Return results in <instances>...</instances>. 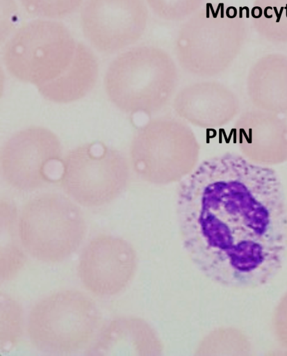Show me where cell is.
Returning a JSON list of instances; mask_svg holds the SVG:
<instances>
[{
  "instance_id": "obj_9",
  "label": "cell",
  "mask_w": 287,
  "mask_h": 356,
  "mask_svg": "<svg viewBox=\"0 0 287 356\" xmlns=\"http://www.w3.org/2000/svg\"><path fill=\"white\" fill-rule=\"evenodd\" d=\"M62 147L49 129L32 127L13 135L1 156L5 180L20 191H34L54 181L61 168Z\"/></svg>"
},
{
  "instance_id": "obj_8",
  "label": "cell",
  "mask_w": 287,
  "mask_h": 356,
  "mask_svg": "<svg viewBox=\"0 0 287 356\" xmlns=\"http://www.w3.org/2000/svg\"><path fill=\"white\" fill-rule=\"evenodd\" d=\"M61 185L79 204L95 207L108 204L125 188L130 171L124 156L100 142L71 150L62 165Z\"/></svg>"
},
{
  "instance_id": "obj_12",
  "label": "cell",
  "mask_w": 287,
  "mask_h": 356,
  "mask_svg": "<svg viewBox=\"0 0 287 356\" xmlns=\"http://www.w3.org/2000/svg\"><path fill=\"white\" fill-rule=\"evenodd\" d=\"M172 106L178 118L202 129L224 126L240 111L236 93L224 83L213 80L185 86L176 92Z\"/></svg>"
},
{
  "instance_id": "obj_5",
  "label": "cell",
  "mask_w": 287,
  "mask_h": 356,
  "mask_svg": "<svg viewBox=\"0 0 287 356\" xmlns=\"http://www.w3.org/2000/svg\"><path fill=\"white\" fill-rule=\"evenodd\" d=\"M101 314L90 298L76 290H65L37 302L28 315L27 333L31 344L49 353L79 351L94 341Z\"/></svg>"
},
{
  "instance_id": "obj_20",
  "label": "cell",
  "mask_w": 287,
  "mask_h": 356,
  "mask_svg": "<svg viewBox=\"0 0 287 356\" xmlns=\"http://www.w3.org/2000/svg\"><path fill=\"white\" fill-rule=\"evenodd\" d=\"M159 18L170 22L188 19L206 3V0H145Z\"/></svg>"
},
{
  "instance_id": "obj_7",
  "label": "cell",
  "mask_w": 287,
  "mask_h": 356,
  "mask_svg": "<svg viewBox=\"0 0 287 356\" xmlns=\"http://www.w3.org/2000/svg\"><path fill=\"white\" fill-rule=\"evenodd\" d=\"M76 45L62 23L34 19L24 24L8 41L3 49V62L13 76L38 87L67 70Z\"/></svg>"
},
{
  "instance_id": "obj_21",
  "label": "cell",
  "mask_w": 287,
  "mask_h": 356,
  "mask_svg": "<svg viewBox=\"0 0 287 356\" xmlns=\"http://www.w3.org/2000/svg\"><path fill=\"white\" fill-rule=\"evenodd\" d=\"M28 13L31 15L58 19L74 13L83 0H19Z\"/></svg>"
},
{
  "instance_id": "obj_3",
  "label": "cell",
  "mask_w": 287,
  "mask_h": 356,
  "mask_svg": "<svg viewBox=\"0 0 287 356\" xmlns=\"http://www.w3.org/2000/svg\"><path fill=\"white\" fill-rule=\"evenodd\" d=\"M178 80L172 56L161 48L145 45L129 49L110 63L104 87L120 110L154 114L172 102Z\"/></svg>"
},
{
  "instance_id": "obj_18",
  "label": "cell",
  "mask_w": 287,
  "mask_h": 356,
  "mask_svg": "<svg viewBox=\"0 0 287 356\" xmlns=\"http://www.w3.org/2000/svg\"><path fill=\"white\" fill-rule=\"evenodd\" d=\"M249 15L256 31L275 43L287 42V0H255Z\"/></svg>"
},
{
  "instance_id": "obj_10",
  "label": "cell",
  "mask_w": 287,
  "mask_h": 356,
  "mask_svg": "<svg viewBox=\"0 0 287 356\" xmlns=\"http://www.w3.org/2000/svg\"><path fill=\"white\" fill-rule=\"evenodd\" d=\"M145 0H85L81 25L98 51L113 54L139 40L148 22Z\"/></svg>"
},
{
  "instance_id": "obj_6",
  "label": "cell",
  "mask_w": 287,
  "mask_h": 356,
  "mask_svg": "<svg viewBox=\"0 0 287 356\" xmlns=\"http://www.w3.org/2000/svg\"><path fill=\"white\" fill-rule=\"evenodd\" d=\"M17 227L24 249L47 263L60 262L70 256L86 232L81 209L67 197L53 193L28 200L21 211Z\"/></svg>"
},
{
  "instance_id": "obj_13",
  "label": "cell",
  "mask_w": 287,
  "mask_h": 356,
  "mask_svg": "<svg viewBox=\"0 0 287 356\" xmlns=\"http://www.w3.org/2000/svg\"><path fill=\"white\" fill-rule=\"evenodd\" d=\"M241 155L265 166L287 161V120L279 114L254 108L239 115L233 129Z\"/></svg>"
},
{
  "instance_id": "obj_19",
  "label": "cell",
  "mask_w": 287,
  "mask_h": 356,
  "mask_svg": "<svg viewBox=\"0 0 287 356\" xmlns=\"http://www.w3.org/2000/svg\"><path fill=\"white\" fill-rule=\"evenodd\" d=\"M23 312L19 304L11 296L1 294V350H10L22 338Z\"/></svg>"
},
{
  "instance_id": "obj_17",
  "label": "cell",
  "mask_w": 287,
  "mask_h": 356,
  "mask_svg": "<svg viewBox=\"0 0 287 356\" xmlns=\"http://www.w3.org/2000/svg\"><path fill=\"white\" fill-rule=\"evenodd\" d=\"M17 224L14 205L8 200H1V278L3 281L15 277L26 262V256L17 238Z\"/></svg>"
},
{
  "instance_id": "obj_1",
  "label": "cell",
  "mask_w": 287,
  "mask_h": 356,
  "mask_svg": "<svg viewBox=\"0 0 287 356\" xmlns=\"http://www.w3.org/2000/svg\"><path fill=\"white\" fill-rule=\"evenodd\" d=\"M176 212L188 257L215 284L256 289L279 270L287 244V212L272 168L241 154L208 158L181 181Z\"/></svg>"
},
{
  "instance_id": "obj_16",
  "label": "cell",
  "mask_w": 287,
  "mask_h": 356,
  "mask_svg": "<svg viewBox=\"0 0 287 356\" xmlns=\"http://www.w3.org/2000/svg\"><path fill=\"white\" fill-rule=\"evenodd\" d=\"M99 74L96 56L83 43L76 45L74 58L56 79L40 86V93L56 103H69L84 97L95 86Z\"/></svg>"
},
{
  "instance_id": "obj_2",
  "label": "cell",
  "mask_w": 287,
  "mask_h": 356,
  "mask_svg": "<svg viewBox=\"0 0 287 356\" xmlns=\"http://www.w3.org/2000/svg\"><path fill=\"white\" fill-rule=\"evenodd\" d=\"M248 11L223 3H206L181 26L175 54L187 73L208 79L229 69L247 36Z\"/></svg>"
},
{
  "instance_id": "obj_22",
  "label": "cell",
  "mask_w": 287,
  "mask_h": 356,
  "mask_svg": "<svg viewBox=\"0 0 287 356\" xmlns=\"http://www.w3.org/2000/svg\"><path fill=\"white\" fill-rule=\"evenodd\" d=\"M279 331L285 343L287 345V296L282 303L279 312Z\"/></svg>"
},
{
  "instance_id": "obj_11",
  "label": "cell",
  "mask_w": 287,
  "mask_h": 356,
  "mask_svg": "<svg viewBox=\"0 0 287 356\" xmlns=\"http://www.w3.org/2000/svg\"><path fill=\"white\" fill-rule=\"evenodd\" d=\"M136 268V254L126 240L102 234L83 249L78 275L84 287L99 296H110L122 291Z\"/></svg>"
},
{
  "instance_id": "obj_14",
  "label": "cell",
  "mask_w": 287,
  "mask_h": 356,
  "mask_svg": "<svg viewBox=\"0 0 287 356\" xmlns=\"http://www.w3.org/2000/svg\"><path fill=\"white\" fill-rule=\"evenodd\" d=\"M246 91L255 108L287 113V56L268 54L257 59L248 71Z\"/></svg>"
},
{
  "instance_id": "obj_4",
  "label": "cell",
  "mask_w": 287,
  "mask_h": 356,
  "mask_svg": "<svg viewBox=\"0 0 287 356\" xmlns=\"http://www.w3.org/2000/svg\"><path fill=\"white\" fill-rule=\"evenodd\" d=\"M200 145L195 133L179 118L154 119L134 136L130 149L136 174L156 185L181 181L197 166Z\"/></svg>"
},
{
  "instance_id": "obj_15",
  "label": "cell",
  "mask_w": 287,
  "mask_h": 356,
  "mask_svg": "<svg viewBox=\"0 0 287 356\" xmlns=\"http://www.w3.org/2000/svg\"><path fill=\"white\" fill-rule=\"evenodd\" d=\"M154 348L152 334L142 320L122 317L112 320L99 332L86 354L139 355L149 354Z\"/></svg>"
}]
</instances>
